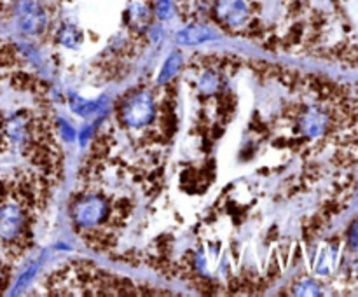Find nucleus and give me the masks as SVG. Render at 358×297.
Returning a JSON list of instances; mask_svg holds the SVG:
<instances>
[{
	"mask_svg": "<svg viewBox=\"0 0 358 297\" xmlns=\"http://www.w3.org/2000/svg\"><path fill=\"white\" fill-rule=\"evenodd\" d=\"M0 280H2V273H0Z\"/></svg>",
	"mask_w": 358,
	"mask_h": 297,
	"instance_id": "13",
	"label": "nucleus"
},
{
	"mask_svg": "<svg viewBox=\"0 0 358 297\" xmlns=\"http://www.w3.org/2000/svg\"><path fill=\"white\" fill-rule=\"evenodd\" d=\"M154 103L150 94L140 93L135 94L122 108V121L131 128H140L152 119Z\"/></svg>",
	"mask_w": 358,
	"mask_h": 297,
	"instance_id": "2",
	"label": "nucleus"
},
{
	"mask_svg": "<svg viewBox=\"0 0 358 297\" xmlns=\"http://www.w3.org/2000/svg\"><path fill=\"white\" fill-rule=\"evenodd\" d=\"M72 108L76 112H79V114H90V112H93L94 108H96V103H86L84 100H79L77 96H72Z\"/></svg>",
	"mask_w": 358,
	"mask_h": 297,
	"instance_id": "10",
	"label": "nucleus"
},
{
	"mask_svg": "<svg viewBox=\"0 0 358 297\" xmlns=\"http://www.w3.org/2000/svg\"><path fill=\"white\" fill-rule=\"evenodd\" d=\"M350 243L353 248H358V222L352 227V233H350Z\"/></svg>",
	"mask_w": 358,
	"mask_h": 297,
	"instance_id": "12",
	"label": "nucleus"
},
{
	"mask_svg": "<svg viewBox=\"0 0 358 297\" xmlns=\"http://www.w3.org/2000/svg\"><path fill=\"white\" fill-rule=\"evenodd\" d=\"M327 128V117L318 110H310L303 117V131L310 136H318Z\"/></svg>",
	"mask_w": 358,
	"mask_h": 297,
	"instance_id": "7",
	"label": "nucleus"
},
{
	"mask_svg": "<svg viewBox=\"0 0 358 297\" xmlns=\"http://www.w3.org/2000/svg\"><path fill=\"white\" fill-rule=\"evenodd\" d=\"M73 217L84 227H93L107 217V205L100 198H84L73 206Z\"/></svg>",
	"mask_w": 358,
	"mask_h": 297,
	"instance_id": "5",
	"label": "nucleus"
},
{
	"mask_svg": "<svg viewBox=\"0 0 358 297\" xmlns=\"http://www.w3.org/2000/svg\"><path fill=\"white\" fill-rule=\"evenodd\" d=\"M59 42L66 48H76L77 44L80 42V34L76 27L69 24V27H63V30L59 31Z\"/></svg>",
	"mask_w": 358,
	"mask_h": 297,
	"instance_id": "8",
	"label": "nucleus"
},
{
	"mask_svg": "<svg viewBox=\"0 0 358 297\" xmlns=\"http://www.w3.org/2000/svg\"><path fill=\"white\" fill-rule=\"evenodd\" d=\"M17 27L27 35H38L45 27V13L37 0H20L16 7Z\"/></svg>",
	"mask_w": 358,
	"mask_h": 297,
	"instance_id": "1",
	"label": "nucleus"
},
{
	"mask_svg": "<svg viewBox=\"0 0 358 297\" xmlns=\"http://www.w3.org/2000/svg\"><path fill=\"white\" fill-rule=\"evenodd\" d=\"M217 17L227 27H243L250 20L247 0H217Z\"/></svg>",
	"mask_w": 358,
	"mask_h": 297,
	"instance_id": "4",
	"label": "nucleus"
},
{
	"mask_svg": "<svg viewBox=\"0 0 358 297\" xmlns=\"http://www.w3.org/2000/svg\"><path fill=\"white\" fill-rule=\"evenodd\" d=\"M178 68H180V56L178 55L170 56V58H168V61L164 63V68L159 75V82L163 84V82H166V80H170L171 77L178 72Z\"/></svg>",
	"mask_w": 358,
	"mask_h": 297,
	"instance_id": "9",
	"label": "nucleus"
},
{
	"mask_svg": "<svg viewBox=\"0 0 358 297\" xmlns=\"http://www.w3.org/2000/svg\"><path fill=\"white\" fill-rule=\"evenodd\" d=\"M24 213L16 203L0 205V238L6 241H13L23 233Z\"/></svg>",
	"mask_w": 358,
	"mask_h": 297,
	"instance_id": "3",
	"label": "nucleus"
},
{
	"mask_svg": "<svg viewBox=\"0 0 358 297\" xmlns=\"http://www.w3.org/2000/svg\"><path fill=\"white\" fill-rule=\"evenodd\" d=\"M213 38H217L215 31L210 27H203V24H194V27L185 28V30H182L177 35V41L185 45H196L206 41H213Z\"/></svg>",
	"mask_w": 358,
	"mask_h": 297,
	"instance_id": "6",
	"label": "nucleus"
},
{
	"mask_svg": "<svg viewBox=\"0 0 358 297\" xmlns=\"http://www.w3.org/2000/svg\"><path fill=\"white\" fill-rule=\"evenodd\" d=\"M170 13H171L170 0H157V14H159L161 20L170 16Z\"/></svg>",
	"mask_w": 358,
	"mask_h": 297,
	"instance_id": "11",
	"label": "nucleus"
}]
</instances>
